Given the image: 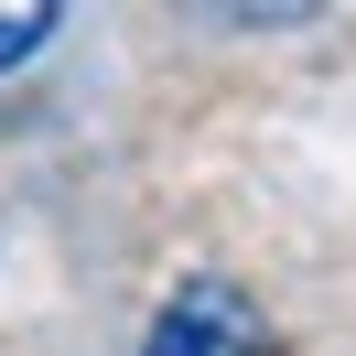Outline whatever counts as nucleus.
Returning <instances> with one entry per match:
<instances>
[{
    "label": "nucleus",
    "instance_id": "nucleus-1",
    "mask_svg": "<svg viewBox=\"0 0 356 356\" xmlns=\"http://www.w3.org/2000/svg\"><path fill=\"white\" fill-rule=\"evenodd\" d=\"M130 356H281V334H270V313L248 302L238 281L195 270V281H184L173 302L152 313V334H140Z\"/></svg>",
    "mask_w": 356,
    "mask_h": 356
},
{
    "label": "nucleus",
    "instance_id": "nucleus-2",
    "mask_svg": "<svg viewBox=\"0 0 356 356\" xmlns=\"http://www.w3.org/2000/svg\"><path fill=\"white\" fill-rule=\"evenodd\" d=\"M54 22H65V0H0V76L33 65V54L54 44Z\"/></svg>",
    "mask_w": 356,
    "mask_h": 356
}]
</instances>
